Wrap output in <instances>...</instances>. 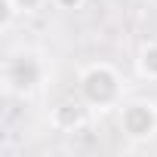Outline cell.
Instances as JSON below:
<instances>
[{
	"label": "cell",
	"instance_id": "obj_4",
	"mask_svg": "<svg viewBox=\"0 0 157 157\" xmlns=\"http://www.w3.org/2000/svg\"><path fill=\"white\" fill-rule=\"evenodd\" d=\"M93 117V108L77 96V99H62L49 108V126L56 132H77L83 129Z\"/></svg>",
	"mask_w": 157,
	"mask_h": 157
},
{
	"label": "cell",
	"instance_id": "obj_7",
	"mask_svg": "<svg viewBox=\"0 0 157 157\" xmlns=\"http://www.w3.org/2000/svg\"><path fill=\"white\" fill-rule=\"evenodd\" d=\"M46 3H49V0H16V6H19L22 16H34V13H40Z\"/></svg>",
	"mask_w": 157,
	"mask_h": 157
},
{
	"label": "cell",
	"instance_id": "obj_8",
	"mask_svg": "<svg viewBox=\"0 0 157 157\" xmlns=\"http://www.w3.org/2000/svg\"><path fill=\"white\" fill-rule=\"evenodd\" d=\"M49 3L62 13H74V10H83L86 6V0H49Z\"/></svg>",
	"mask_w": 157,
	"mask_h": 157
},
{
	"label": "cell",
	"instance_id": "obj_6",
	"mask_svg": "<svg viewBox=\"0 0 157 157\" xmlns=\"http://www.w3.org/2000/svg\"><path fill=\"white\" fill-rule=\"evenodd\" d=\"M19 6H16V0H0V31H10L19 19Z\"/></svg>",
	"mask_w": 157,
	"mask_h": 157
},
{
	"label": "cell",
	"instance_id": "obj_1",
	"mask_svg": "<svg viewBox=\"0 0 157 157\" xmlns=\"http://www.w3.org/2000/svg\"><path fill=\"white\" fill-rule=\"evenodd\" d=\"M123 74L111 65V62H90L80 68V77H77V96H80L93 114H108L114 108L123 105Z\"/></svg>",
	"mask_w": 157,
	"mask_h": 157
},
{
	"label": "cell",
	"instance_id": "obj_3",
	"mask_svg": "<svg viewBox=\"0 0 157 157\" xmlns=\"http://www.w3.org/2000/svg\"><path fill=\"white\" fill-rule=\"evenodd\" d=\"M117 126L123 139L142 145L157 136V105L148 99H129L117 108Z\"/></svg>",
	"mask_w": 157,
	"mask_h": 157
},
{
	"label": "cell",
	"instance_id": "obj_5",
	"mask_svg": "<svg viewBox=\"0 0 157 157\" xmlns=\"http://www.w3.org/2000/svg\"><path fill=\"white\" fill-rule=\"evenodd\" d=\"M136 74L142 77V80H157V40H148V43L139 46Z\"/></svg>",
	"mask_w": 157,
	"mask_h": 157
},
{
	"label": "cell",
	"instance_id": "obj_2",
	"mask_svg": "<svg viewBox=\"0 0 157 157\" xmlns=\"http://www.w3.org/2000/svg\"><path fill=\"white\" fill-rule=\"evenodd\" d=\"M43 80H46V65H43L37 49H16V52H10L3 59L0 83H3L6 96L28 99L43 86Z\"/></svg>",
	"mask_w": 157,
	"mask_h": 157
}]
</instances>
